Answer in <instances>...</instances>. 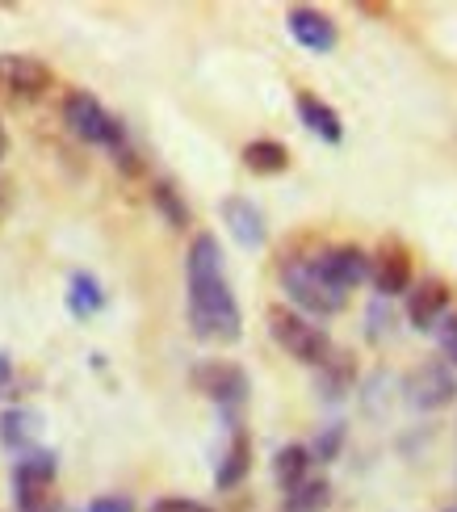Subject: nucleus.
I'll return each instance as SVG.
<instances>
[{
  "mask_svg": "<svg viewBox=\"0 0 457 512\" xmlns=\"http://www.w3.org/2000/svg\"><path fill=\"white\" fill-rule=\"evenodd\" d=\"M185 298H189V328L198 340L235 345L244 336V311H239L235 290L227 282L219 236H210V231H198L185 252Z\"/></svg>",
  "mask_w": 457,
  "mask_h": 512,
  "instance_id": "1",
  "label": "nucleus"
},
{
  "mask_svg": "<svg viewBox=\"0 0 457 512\" xmlns=\"http://www.w3.org/2000/svg\"><path fill=\"white\" fill-rule=\"evenodd\" d=\"M265 324H269V336H273V345L286 353V357H294V361H302V366H328L332 361V353H336V345H332V336L323 332L315 319H307V315H298L294 307H286V303H277V307H269L265 311Z\"/></svg>",
  "mask_w": 457,
  "mask_h": 512,
  "instance_id": "2",
  "label": "nucleus"
},
{
  "mask_svg": "<svg viewBox=\"0 0 457 512\" xmlns=\"http://www.w3.org/2000/svg\"><path fill=\"white\" fill-rule=\"evenodd\" d=\"M281 290H286L290 307L307 319H328V315L344 311V303H348L344 294H336L319 277L311 256H290V261H281Z\"/></svg>",
  "mask_w": 457,
  "mask_h": 512,
  "instance_id": "3",
  "label": "nucleus"
},
{
  "mask_svg": "<svg viewBox=\"0 0 457 512\" xmlns=\"http://www.w3.org/2000/svg\"><path fill=\"white\" fill-rule=\"evenodd\" d=\"M63 122H68V131H72L80 143L105 147V152H118L122 143H130L126 122L105 110V105H101L89 89H72L68 97H63Z\"/></svg>",
  "mask_w": 457,
  "mask_h": 512,
  "instance_id": "4",
  "label": "nucleus"
},
{
  "mask_svg": "<svg viewBox=\"0 0 457 512\" xmlns=\"http://www.w3.org/2000/svg\"><path fill=\"white\" fill-rule=\"evenodd\" d=\"M55 471L59 462L51 450H26L13 466V504L17 512H55Z\"/></svg>",
  "mask_w": 457,
  "mask_h": 512,
  "instance_id": "5",
  "label": "nucleus"
},
{
  "mask_svg": "<svg viewBox=\"0 0 457 512\" xmlns=\"http://www.w3.org/2000/svg\"><path fill=\"white\" fill-rule=\"evenodd\" d=\"M193 387H198L214 408H219V416L227 420V429H239V412H244V403H248L252 382H248L244 370L235 366V361H206V366L193 370Z\"/></svg>",
  "mask_w": 457,
  "mask_h": 512,
  "instance_id": "6",
  "label": "nucleus"
},
{
  "mask_svg": "<svg viewBox=\"0 0 457 512\" xmlns=\"http://www.w3.org/2000/svg\"><path fill=\"white\" fill-rule=\"evenodd\" d=\"M55 89V72L51 63H42L34 55H17L5 51L0 55V93L13 97V101H38Z\"/></svg>",
  "mask_w": 457,
  "mask_h": 512,
  "instance_id": "7",
  "label": "nucleus"
},
{
  "mask_svg": "<svg viewBox=\"0 0 457 512\" xmlns=\"http://www.w3.org/2000/svg\"><path fill=\"white\" fill-rule=\"evenodd\" d=\"M403 391H407V403L416 412H441V408H449L453 395H457L453 366H449V361H424V366H416L407 374Z\"/></svg>",
  "mask_w": 457,
  "mask_h": 512,
  "instance_id": "8",
  "label": "nucleus"
},
{
  "mask_svg": "<svg viewBox=\"0 0 457 512\" xmlns=\"http://www.w3.org/2000/svg\"><path fill=\"white\" fill-rule=\"evenodd\" d=\"M319 277L328 282L336 294L348 298V290H357L361 282H369V252L357 248V244H332L311 256Z\"/></svg>",
  "mask_w": 457,
  "mask_h": 512,
  "instance_id": "9",
  "label": "nucleus"
},
{
  "mask_svg": "<svg viewBox=\"0 0 457 512\" xmlns=\"http://www.w3.org/2000/svg\"><path fill=\"white\" fill-rule=\"evenodd\" d=\"M369 282H374L378 298H399L416 286V265H411V252L399 240H386L374 256H369Z\"/></svg>",
  "mask_w": 457,
  "mask_h": 512,
  "instance_id": "10",
  "label": "nucleus"
},
{
  "mask_svg": "<svg viewBox=\"0 0 457 512\" xmlns=\"http://www.w3.org/2000/svg\"><path fill=\"white\" fill-rule=\"evenodd\" d=\"M453 307V290L449 282H441V277H424V282H416L407 290V319L416 332H437V324L449 315Z\"/></svg>",
  "mask_w": 457,
  "mask_h": 512,
  "instance_id": "11",
  "label": "nucleus"
},
{
  "mask_svg": "<svg viewBox=\"0 0 457 512\" xmlns=\"http://www.w3.org/2000/svg\"><path fill=\"white\" fill-rule=\"evenodd\" d=\"M286 26H290V34H294L298 47L311 51V55H332L336 42H340L336 21L323 13V9H311V5H294V9L286 13Z\"/></svg>",
  "mask_w": 457,
  "mask_h": 512,
  "instance_id": "12",
  "label": "nucleus"
},
{
  "mask_svg": "<svg viewBox=\"0 0 457 512\" xmlns=\"http://www.w3.org/2000/svg\"><path fill=\"white\" fill-rule=\"evenodd\" d=\"M219 210H223V223H227V231L235 236L239 248H265L269 227H265V215H260V206L252 198L231 194V198H223Z\"/></svg>",
  "mask_w": 457,
  "mask_h": 512,
  "instance_id": "13",
  "label": "nucleus"
},
{
  "mask_svg": "<svg viewBox=\"0 0 457 512\" xmlns=\"http://www.w3.org/2000/svg\"><path fill=\"white\" fill-rule=\"evenodd\" d=\"M294 110H298V122L307 126L315 139L332 143V147L344 139V122H340V114H336V105H328L323 97H315V93H298V97H294Z\"/></svg>",
  "mask_w": 457,
  "mask_h": 512,
  "instance_id": "14",
  "label": "nucleus"
},
{
  "mask_svg": "<svg viewBox=\"0 0 457 512\" xmlns=\"http://www.w3.org/2000/svg\"><path fill=\"white\" fill-rule=\"evenodd\" d=\"M248 471H252V437H248L244 424H239V429H231V441H227V450L219 458L214 487H219V492H235V487L248 479Z\"/></svg>",
  "mask_w": 457,
  "mask_h": 512,
  "instance_id": "15",
  "label": "nucleus"
},
{
  "mask_svg": "<svg viewBox=\"0 0 457 512\" xmlns=\"http://www.w3.org/2000/svg\"><path fill=\"white\" fill-rule=\"evenodd\" d=\"M239 160H244V168L256 177H281L290 168V147L277 139H252V143H244Z\"/></svg>",
  "mask_w": 457,
  "mask_h": 512,
  "instance_id": "16",
  "label": "nucleus"
},
{
  "mask_svg": "<svg viewBox=\"0 0 457 512\" xmlns=\"http://www.w3.org/2000/svg\"><path fill=\"white\" fill-rule=\"evenodd\" d=\"M38 429H42V420L30 408H5V412H0V441H5L9 450H17V454L34 450Z\"/></svg>",
  "mask_w": 457,
  "mask_h": 512,
  "instance_id": "17",
  "label": "nucleus"
},
{
  "mask_svg": "<svg viewBox=\"0 0 457 512\" xmlns=\"http://www.w3.org/2000/svg\"><path fill=\"white\" fill-rule=\"evenodd\" d=\"M151 206L160 210V219H164L172 231H185V227L193 223V210H189V202L181 198V189L172 185L168 177H156V181H151Z\"/></svg>",
  "mask_w": 457,
  "mask_h": 512,
  "instance_id": "18",
  "label": "nucleus"
},
{
  "mask_svg": "<svg viewBox=\"0 0 457 512\" xmlns=\"http://www.w3.org/2000/svg\"><path fill=\"white\" fill-rule=\"evenodd\" d=\"M101 307H105V290H101V282H97L93 273L76 269V273L68 277V311H72L76 319H93Z\"/></svg>",
  "mask_w": 457,
  "mask_h": 512,
  "instance_id": "19",
  "label": "nucleus"
},
{
  "mask_svg": "<svg viewBox=\"0 0 457 512\" xmlns=\"http://www.w3.org/2000/svg\"><path fill=\"white\" fill-rule=\"evenodd\" d=\"M311 475V450L307 445H281L273 458V479L281 492H294V487Z\"/></svg>",
  "mask_w": 457,
  "mask_h": 512,
  "instance_id": "20",
  "label": "nucleus"
},
{
  "mask_svg": "<svg viewBox=\"0 0 457 512\" xmlns=\"http://www.w3.org/2000/svg\"><path fill=\"white\" fill-rule=\"evenodd\" d=\"M332 504V483L323 475H307L294 492H286V500H281V512H323Z\"/></svg>",
  "mask_w": 457,
  "mask_h": 512,
  "instance_id": "21",
  "label": "nucleus"
},
{
  "mask_svg": "<svg viewBox=\"0 0 457 512\" xmlns=\"http://www.w3.org/2000/svg\"><path fill=\"white\" fill-rule=\"evenodd\" d=\"M353 382H357V366L348 361V353H332L328 366H319L315 387L323 391V399H340V395L353 391Z\"/></svg>",
  "mask_w": 457,
  "mask_h": 512,
  "instance_id": "22",
  "label": "nucleus"
},
{
  "mask_svg": "<svg viewBox=\"0 0 457 512\" xmlns=\"http://www.w3.org/2000/svg\"><path fill=\"white\" fill-rule=\"evenodd\" d=\"M311 450V462H336L340 458V450H344V424L336 420V424H328L319 437H315V445H307Z\"/></svg>",
  "mask_w": 457,
  "mask_h": 512,
  "instance_id": "23",
  "label": "nucleus"
},
{
  "mask_svg": "<svg viewBox=\"0 0 457 512\" xmlns=\"http://www.w3.org/2000/svg\"><path fill=\"white\" fill-rule=\"evenodd\" d=\"M110 156H114V164H118L122 177H143V173H147V164H143V156H139L135 143H122L118 152H110Z\"/></svg>",
  "mask_w": 457,
  "mask_h": 512,
  "instance_id": "24",
  "label": "nucleus"
},
{
  "mask_svg": "<svg viewBox=\"0 0 457 512\" xmlns=\"http://www.w3.org/2000/svg\"><path fill=\"white\" fill-rule=\"evenodd\" d=\"M437 345H441V361L457 366V315H445L437 324Z\"/></svg>",
  "mask_w": 457,
  "mask_h": 512,
  "instance_id": "25",
  "label": "nucleus"
},
{
  "mask_svg": "<svg viewBox=\"0 0 457 512\" xmlns=\"http://www.w3.org/2000/svg\"><path fill=\"white\" fill-rule=\"evenodd\" d=\"M147 512H210L202 500H185V496H164V500H156Z\"/></svg>",
  "mask_w": 457,
  "mask_h": 512,
  "instance_id": "26",
  "label": "nucleus"
},
{
  "mask_svg": "<svg viewBox=\"0 0 457 512\" xmlns=\"http://www.w3.org/2000/svg\"><path fill=\"white\" fill-rule=\"evenodd\" d=\"M84 512H135V504H130L126 496H97V500H89Z\"/></svg>",
  "mask_w": 457,
  "mask_h": 512,
  "instance_id": "27",
  "label": "nucleus"
},
{
  "mask_svg": "<svg viewBox=\"0 0 457 512\" xmlns=\"http://www.w3.org/2000/svg\"><path fill=\"white\" fill-rule=\"evenodd\" d=\"M13 387V361H9V353L0 349V395H5Z\"/></svg>",
  "mask_w": 457,
  "mask_h": 512,
  "instance_id": "28",
  "label": "nucleus"
},
{
  "mask_svg": "<svg viewBox=\"0 0 457 512\" xmlns=\"http://www.w3.org/2000/svg\"><path fill=\"white\" fill-rule=\"evenodd\" d=\"M5 206H9V185L0 181V219H5Z\"/></svg>",
  "mask_w": 457,
  "mask_h": 512,
  "instance_id": "29",
  "label": "nucleus"
},
{
  "mask_svg": "<svg viewBox=\"0 0 457 512\" xmlns=\"http://www.w3.org/2000/svg\"><path fill=\"white\" fill-rule=\"evenodd\" d=\"M9 156V135H5V122H0V160Z\"/></svg>",
  "mask_w": 457,
  "mask_h": 512,
  "instance_id": "30",
  "label": "nucleus"
}]
</instances>
